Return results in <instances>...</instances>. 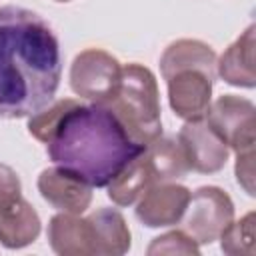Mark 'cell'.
<instances>
[{
  "label": "cell",
  "mask_w": 256,
  "mask_h": 256,
  "mask_svg": "<svg viewBox=\"0 0 256 256\" xmlns=\"http://www.w3.org/2000/svg\"><path fill=\"white\" fill-rule=\"evenodd\" d=\"M206 124L234 152L252 150L256 144V108L246 98L224 94L216 102H210Z\"/></svg>",
  "instance_id": "6"
},
{
  "label": "cell",
  "mask_w": 256,
  "mask_h": 256,
  "mask_svg": "<svg viewBox=\"0 0 256 256\" xmlns=\"http://www.w3.org/2000/svg\"><path fill=\"white\" fill-rule=\"evenodd\" d=\"M146 252L150 256H154V254H194L196 256L200 252V248L184 230H172L162 236H156L150 242Z\"/></svg>",
  "instance_id": "20"
},
{
  "label": "cell",
  "mask_w": 256,
  "mask_h": 256,
  "mask_svg": "<svg viewBox=\"0 0 256 256\" xmlns=\"http://www.w3.org/2000/svg\"><path fill=\"white\" fill-rule=\"evenodd\" d=\"M106 108L118 118L128 136L146 146L162 134L160 94L154 74L142 64H126L120 84Z\"/></svg>",
  "instance_id": "3"
},
{
  "label": "cell",
  "mask_w": 256,
  "mask_h": 256,
  "mask_svg": "<svg viewBox=\"0 0 256 256\" xmlns=\"http://www.w3.org/2000/svg\"><path fill=\"white\" fill-rule=\"evenodd\" d=\"M144 154L152 168L156 182H176L188 174V162L178 140L168 136H158L144 146Z\"/></svg>",
  "instance_id": "16"
},
{
  "label": "cell",
  "mask_w": 256,
  "mask_h": 256,
  "mask_svg": "<svg viewBox=\"0 0 256 256\" xmlns=\"http://www.w3.org/2000/svg\"><path fill=\"white\" fill-rule=\"evenodd\" d=\"M254 24H250L216 60V74L230 86L254 88Z\"/></svg>",
  "instance_id": "13"
},
{
  "label": "cell",
  "mask_w": 256,
  "mask_h": 256,
  "mask_svg": "<svg viewBox=\"0 0 256 256\" xmlns=\"http://www.w3.org/2000/svg\"><path fill=\"white\" fill-rule=\"evenodd\" d=\"M142 150L144 146L134 142L118 118L100 104L76 102L46 140L48 158L58 168L96 188H106Z\"/></svg>",
  "instance_id": "2"
},
{
  "label": "cell",
  "mask_w": 256,
  "mask_h": 256,
  "mask_svg": "<svg viewBox=\"0 0 256 256\" xmlns=\"http://www.w3.org/2000/svg\"><path fill=\"white\" fill-rule=\"evenodd\" d=\"M218 240L224 254L254 256V212H248L238 222L232 220V224L222 232Z\"/></svg>",
  "instance_id": "18"
},
{
  "label": "cell",
  "mask_w": 256,
  "mask_h": 256,
  "mask_svg": "<svg viewBox=\"0 0 256 256\" xmlns=\"http://www.w3.org/2000/svg\"><path fill=\"white\" fill-rule=\"evenodd\" d=\"M120 62L100 48L82 50L70 66V88L76 96L92 104L106 106L120 84Z\"/></svg>",
  "instance_id": "5"
},
{
  "label": "cell",
  "mask_w": 256,
  "mask_h": 256,
  "mask_svg": "<svg viewBox=\"0 0 256 256\" xmlns=\"http://www.w3.org/2000/svg\"><path fill=\"white\" fill-rule=\"evenodd\" d=\"M152 184H156L152 168L148 164V158L144 154V150L130 160L106 186V194L108 198L116 204V206H130L134 204Z\"/></svg>",
  "instance_id": "15"
},
{
  "label": "cell",
  "mask_w": 256,
  "mask_h": 256,
  "mask_svg": "<svg viewBox=\"0 0 256 256\" xmlns=\"http://www.w3.org/2000/svg\"><path fill=\"white\" fill-rule=\"evenodd\" d=\"M216 52L202 40L180 38L172 42L160 56V74L170 80L182 70H200L212 80L216 78Z\"/></svg>",
  "instance_id": "12"
},
{
  "label": "cell",
  "mask_w": 256,
  "mask_h": 256,
  "mask_svg": "<svg viewBox=\"0 0 256 256\" xmlns=\"http://www.w3.org/2000/svg\"><path fill=\"white\" fill-rule=\"evenodd\" d=\"M190 190L176 182L152 184L136 204V218L148 228L174 226L184 216Z\"/></svg>",
  "instance_id": "8"
},
{
  "label": "cell",
  "mask_w": 256,
  "mask_h": 256,
  "mask_svg": "<svg viewBox=\"0 0 256 256\" xmlns=\"http://www.w3.org/2000/svg\"><path fill=\"white\" fill-rule=\"evenodd\" d=\"M234 220L232 198L218 186H202L190 194L184 216L180 218L182 230L200 246L212 244Z\"/></svg>",
  "instance_id": "4"
},
{
  "label": "cell",
  "mask_w": 256,
  "mask_h": 256,
  "mask_svg": "<svg viewBox=\"0 0 256 256\" xmlns=\"http://www.w3.org/2000/svg\"><path fill=\"white\" fill-rule=\"evenodd\" d=\"M20 196H22V184L18 174L10 166L0 164V206L10 204Z\"/></svg>",
  "instance_id": "22"
},
{
  "label": "cell",
  "mask_w": 256,
  "mask_h": 256,
  "mask_svg": "<svg viewBox=\"0 0 256 256\" xmlns=\"http://www.w3.org/2000/svg\"><path fill=\"white\" fill-rule=\"evenodd\" d=\"M54 2H70V0H54Z\"/></svg>",
  "instance_id": "23"
},
{
  "label": "cell",
  "mask_w": 256,
  "mask_h": 256,
  "mask_svg": "<svg viewBox=\"0 0 256 256\" xmlns=\"http://www.w3.org/2000/svg\"><path fill=\"white\" fill-rule=\"evenodd\" d=\"M168 82V102L172 112L190 122L202 120L212 100V78L200 70L176 72Z\"/></svg>",
  "instance_id": "9"
},
{
  "label": "cell",
  "mask_w": 256,
  "mask_h": 256,
  "mask_svg": "<svg viewBox=\"0 0 256 256\" xmlns=\"http://www.w3.org/2000/svg\"><path fill=\"white\" fill-rule=\"evenodd\" d=\"M236 180L248 196H254V148L236 152Z\"/></svg>",
  "instance_id": "21"
},
{
  "label": "cell",
  "mask_w": 256,
  "mask_h": 256,
  "mask_svg": "<svg viewBox=\"0 0 256 256\" xmlns=\"http://www.w3.org/2000/svg\"><path fill=\"white\" fill-rule=\"evenodd\" d=\"M40 234V216L22 196L0 206V244L18 250L32 244Z\"/></svg>",
  "instance_id": "14"
},
{
  "label": "cell",
  "mask_w": 256,
  "mask_h": 256,
  "mask_svg": "<svg viewBox=\"0 0 256 256\" xmlns=\"http://www.w3.org/2000/svg\"><path fill=\"white\" fill-rule=\"evenodd\" d=\"M60 44L50 24L22 6H0V118H28L60 86Z\"/></svg>",
  "instance_id": "1"
},
{
  "label": "cell",
  "mask_w": 256,
  "mask_h": 256,
  "mask_svg": "<svg viewBox=\"0 0 256 256\" xmlns=\"http://www.w3.org/2000/svg\"><path fill=\"white\" fill-rule=\"evenodd\" d=\"M36 184L40 196L60 212L82 214L92 202V186L58 166L42 170Z\"/></svg>",
  "instance_id": "11"
},
{
  "label": "cell",
  "mask_w": 256,
  "mask_h": 256,
  "mask_svg": "<svg viewBox=\"0 0 256 256\" xmlns=\"http://www.w3.org/2000/svg\"><path fill=\"white\" fill-rule=\"evenodd\" d=\"M50 248L60 256H98V236L92 220L60 212L48 222Z\"/></svg>",
  "instance_id": "10"
},
{
  "label": "cell",
  "mask_w": 256,
  "mask_h": 256,
  "mask_svg": "<svg viewBox=\"0 0 256 256\" xmlns=\"http://www.w3.org/2000/svg\"><path fill=\"white\" fill-rule=\"evenodd\" d=\"M98 236V256H120L130 250V228L114 208H100L88 216Z\"/></svg>",
  "instance_id": "17"
},
{
  "label": "cell",
  "mask_w": 256,
  "mask_h": 256,
  "mask_svg": "<svg viewBox=\"0 0 256 256\" xmlns=\"http://www.w3.org/2000/svg\"><path fill=\"white\" fill-rule=\"evenodd\" d=\"M78 100L74 98H62L58 102H50L48 106H44L42 110H38L36 114L28 116V132L46 144V140L50 138V134L54 132V128L58 126V122L62 120V116L76 104Z\"/></svg>",
  "instance_id": "19"
},
{
  "label": "cell",
  "mask_w": 256,
  "mask_h": 256,
  "mask_svg": "<svg viewBox=\"0 0 256 256\" xmlns=\"http://www.w3.org/2000/svg\"><path fill=\"white\" fill-rule=\"evenodd\" d=\"M178 144L184 152L188 168L200 174H214L228 162V146L206 124V120H190L178 132Z\"/></svg>",
  "instance_id": "7"
}]
</instances>
